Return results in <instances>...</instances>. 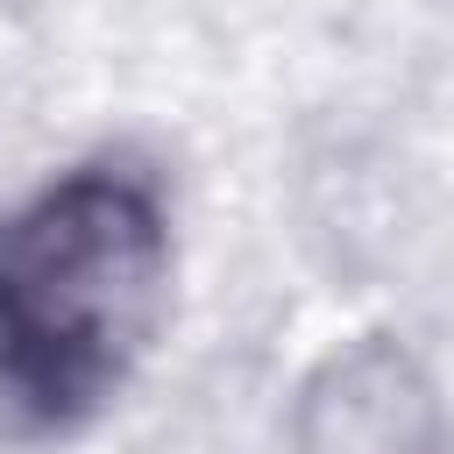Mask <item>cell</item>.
Returning <instances> with one entry per match:
<instances>
[{
  "label": "cell",
  "instance_id": "cell-1",
  "mask_svg": "<svg viewBox=\"0 0 454 454\" xmlns=\"http://www.w3.org/2000/svg\"><path fill=\"white\" fill-rule=\"evenodd\" d=\"M177 284L163 177L85 156L0 213V419L14 433L92 426L149 362Z\"/></svg>",
  "mask_w": 454,
  "mask_h": 454
},
{
  "label": "cell",
  "instance_id": "cell-2",
  "mask_svg": "<svg viewBox=\"0 0 454 454\" xmlns=\"http://www.w3.org/2000/svg\"><path fill=\"white\" fill-rule=\"evenodd\" d=\"M284 454H454L447 383L404 333L362 326L298 369Z\"/></svg>",
  "mask_w": 454,
  "mask_h": 454
}]
</instances>
